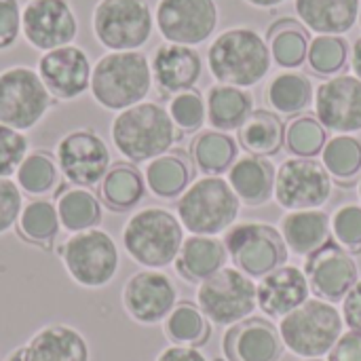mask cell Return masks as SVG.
I'll return each mask as SVG.
<instances>
[{
    "label": "cell",
    "instance_id": "obj_1",
    "mask_svg": "<svg viewBox=\"0 0 361 361\" xmlns=\"http://www.w3.org/2000/svg\"><path fill=\"white\" fill-rule=\"evenodd\" d=\"M150 59L142 51H106L91 72L89 93L108 112H123L146 102L152 89Z\"/></svg>",
    "mask_w": 361,
    "mask_h": 361
},
{
    "label": "cell",
    "instance_id": "obj_2",
    "mask_svg": "<svg viewBox=\"0 0 361 361\" xmlns=\"http://www.w3.org/2000/svg\"><path fill=\"white\" fill-rule=\"evenodd\" d=\"M110 140L116 152L131 163H148L171 150L180 131L165 106L142 102L116 112L110 123Z\"/></svg>",
    "mask_w": 361,
    "mask_h": 361
},
{
    "label": "cell",
    "instance_id": "obj_3",
    "mask_svg": "<svg viewBox=\"0 0 361 361\" xmlns=\"http://www.w3.org/2000/svg\"><path fill=\"white\" fill-rule=\"evenodd\" d=\"M271 49L260 32L252 27H233L222 32L207 51L212 76L220 85L250 89L271 70Z\"/></svg>",
    "mask_w": 361,
    "mask_h": 361
},
{
    "label": "cell",
    "instance_id": "obj_4",
    "mask_svg": "<svg viewBox=\"0 0 361 361\" xmlns=\"http://www.w3.org/2000/svg\"><path fill=\"white\" fill-rule=\"evenodd\" d=\"M121 243L133 262L159 271L176 262L184 243V226L165 207H144L125 222Z\"/></svg>",
    "mask_w": 361,
    "mask_h": 361
},
{
    "label": "cell",
    "instance_id": "obj_5",
    "mask_svg": "<svg viewBox=\"0 0 361 361\" xmlns=\"http://www.w3.org/2000/svg\"><path fill=\"white\" fill-rule=\"evenodd\" d=\"M241 209L231 184L220 176H205L192 182L176 203L178 220L190 235L216 237L226 233Z\"/></svg>",
    "mask_w": 361,
    "mask_h": 361
},
{
    "label": "cell",
    "instance_id": "obj_6",
    "mask_svg": "<svg viewBox=\"0 0 361 361\" xmlns=\"http://www.w3.org/2000/svg\"><path fill=\"white\" fill-rule=\"evenodd\" d=\"M343 313L322 298H309L302 307L281 317L279 334L283 347L302 360H319L332 351L343 336Z\"/></svg>",
    "mask_w": 361,
    "mask_h": 361
},
{
    "label": "cell",
    "instance_id": "obj_7",
    "mask_svg": "<svg viewBox=\"0 0 361 361\" xmlns=\"http://www.w3.org/2000/svg\"><path fill=\"white\" fill-rule=\"evenodd\" d=\"M57 254L68 277L87 290H102L110 286L121 267V254L114 237L102 228H91L70 235Z\"/></svg>",
    "mask_w": 361,
    "mask_h": 361
},
{
    "label": "cell",
    "instance_id": "obj_8",
    "mask_svg": "<svg viewBox=\"0 0 361 361\" xmlns=\"http://www.w3.org/2000/svg\"><path fill=\"white\" fill-rule=\"evenodd\" d=\"M91 32L106 51H140L154 32V11L148 0H97Z\"/></svg>",
    "mask_w": 361,
    "mask_h": 361
},
{
    "label": "cell",
    "instance_id": "obj_9",
    "mask_svg": "<svg viewBox=\"0 0 361 361\" xmlns=\"http://www.w3.org/2000/svg\"><path fill=\"white\" fill-rule=\"evenodd\" d=\"M55 99L32 66L0 70V123L17 131H32L53 110Z\"/></svg>",
    "mask_w": 361,
    "mask_h": 361
},
{
    "label": "cell",
    "instance_id": "obj_10",
    "mask_svg": "<svg viewBox=\"0 0 361 361\" xmlns=\"http://www.w3.org/2000/svg\"><path fill=\"white\" fill-rule=\"evenodd\" d=\"M224 247L235 269L252 279H262L288 262L290 250L277 231L264 222H239L226 231Z\"/></svg>",
    "mask_w": 361,
    "mask_h": 361
},
{
    "label": "cell",
    "instance_id": "obj_11",
    "mask_svg": "<svg viewBox=\"0 0 361 361\" xmlns=\"http://www.w3.org/2000/svg\"><path fill=\"white\" fill-rule=\"evenodd\" d=\"M197 305L216 326H235L258 307L256 283L235 267H224L197 288Z\"/></svg>",
    "mask_w": 361,
    "mask_h": 361
},
{
    "label": "cell",
    "instance_id": "obj_12",
    "mask_svg": "<svg viewBox=\"0 0 361 361\" xmlns=\"http://www.w3.org/2000/svg\"><path fill=\"white\" fill-rule=\"evenodd\" d=\"M53 154L66 182L80 188L97 186L112 165L106 140L89 127H78L61 135Z\"/></svg>",
    "mask_w": 361,
    "mask_h": 361
},
{
    "label": "cell",
    "instance_id": "obj_13",
    "mask_svg": "<svg viewBox=\"0 0 361 361\" xmlns=\"http://www.w3.org/2000/svg\"><path fill=\"white\" fill-rule=\"evenodd\" d=\"M332 176L315 159H288L275 171V201L288 212L319 209L332 197Z\"/></svg>",
    "mask_w": 361,
    "mask_h": 361
},
{
    "label": "cell",
    "instance_id": "obj_14",
    "mask_svg": "<svg viewBox=\"0 0 361 361\" xmlns=\"http://www.w3.org/2000/svg\"><path fill=\"white\" fill-rule=\"evenodd\" d=\"M80 23L70 0H25L21 6V38L38 53L74 44Z\"/></svg>",
    "mask_w": 361,
    "mask_h": 361
},
{
    "label": "cell",
    "instance_id": "obj_15",
    "mask_svg": "<svg viewBox=\"0 0 361 361\" xmlns=\"http://www.w3.org/2000/svg\"><path fill=\"white\" fill-rule=\"evenodd\" d=\"M154 27L165 42L203 44L218 27V4L216 0H159Z\"/></svg>",
    "mask_w": 361,
    "mask_h": 361
},
{
    "label": "cell",
    "instance_id": "obj_16",
    "mask_svg": "<svg viewBox=\"0 0 361 361\" xmlns=\"http://www.w3.org/2000/svg\"><path fill=\"white\" fill-rule=\"evenodd\" d=\"M36 72L55 102H76L89 93L93 61L87 49L74 42L40 53Z\"/></svg>",
    "mask_w": 361,
    "mask_h": 361
},
{
    "label": "cell",
    "instance_id": "obj_17",
    "mask_svg": "<svg viewBox=\"0 0 361 361\" xmlns=\"http://www.w3.org/2000/svg\"><path fill=\"white\" fill-rule=\"evenodd\" d=\"M123 309L142 326H157L178 305V290L169 275L146 269L133 273L123 286Z\"/></svg>",
    "mask_w": 361,
    "mask_h": 361
},
{
    "label": "cell",
    "instance_id": "obj_18",
    "mask_svg": "<svg viewBox=\"0 0 361 361\" xmlns=\"http://www.w3.org/2000/svg\"><path fill=\"white\" fill-rule=\"evenodd\" d=\"M302 271L309 279L311 292L326 302L343 300L360 279L355 258L334 239L309 254Z\"/></svg>",
    "mask_w": 361,
    "mask_h": 361
},
{
    "label": "cell",
    "instance_id": "obj_19",
    "mask_svg": "<svg viewBox=\"0 0 361 361\" xmlns=\"http://www.w3.org/2000/svg\"><path fill=\"white\" fill-rule=\"evenodd\" d=\"M315 118L334 133L349 135L361 131V80L351 74L322 82L313 97Z\"/></svg>",
    "mask_w": 361,
    "mask_h": 361
},
{
    "label": "cell",
    "instance_id": "obj_20",
    "mask_svg": "<svg viewBox=\"0 0 361 361\" xmlns=\"http://www.w3.org/2000/svg\"><path fill=\"white\" fill-rule=\"evenodd\" d=\"M222 351L226 361H279L286 347L271 322L247 317L228 328L222 338Z\"/></svg>",
    "mask_w": 361,
    "mask_h": 361
},
{
    "label": "cell",
    "instance_id": "obj_21",
    "mask_svg": "<svg viewBox=\"0 0 361 361\" xmlns=\"http://www.w3.org/2000/svg\"><path fill=\"white\" fill-rule=\"evenodd\" d=\"M152 82L167 95L195 89L203 74V59L195 47L163 42L150 57Z\"/></svg>",
    "mask_w": 361,
    "mask_h": 361
},
{
    "label": "cell",
    "instance_id": "obj_22",
    "mask_svg": "<svg viewBox=\"0 0 361 361\" xmlns=\"http://www.w3.org/2000/svg\"><path fill=\"white\" fill-rule=\"evenodd\" d=\"M256 298L264 315L281 319L311 298V286L302 269L283 264L260 279Z\"/></svg>",
    "mask_w": 361,
    "mask_h": 361
},
{
    "label": "cell",
    "instance_id": "obj_23",
    "mask_svg": "<svg viewBox=\"0 0 361 361\" xmlns=\"http://www.w3.org/2000/svg\"><path fill=\"white\" fill-rule=\"evenodd\" d=\"M25 361H89V345L85 336L63 324L40 328L23 347Z\"/></svg>",
    "mask_w": 361,
    "mask_h": 361
},
{
    "label": "cell",
    "instance_id": "obj_24",
    "mask_svg": "<svg viewBox=\"0 0 361 361\" xmlns=\"http://www.w3.org/2000/svg\"><path fill=\"white\" fill-rule=\"evenodd\" d=\"M298 19L319 36H341L353 30L361 0H294Z\"/></svg>",
    "mask_w": 361,
    "mask_h": 361
},
{
    "label": "cell",
    "instance_id": "obj_25",
    "mask_svg": "<svg viewBox=\"0 0 361 361\" xmlns=\"http://www.w3.org/2000/svg\"><path fill=\"white\" fill-rule=\"evenodd\" d=\"M228 184L239 197L241 205L258 207L273 197L275 188V167L264 157L245 154L233 163L228 169Z\"/></svg>",
    "mask_w": 361,
    "mask_h": 361
},
{
    "label": "cell",
    "instance_id": "obj_26",
    "mask_svg": "<svg viewBox=\"0 0 361 361\" xmlns=\"http://www.w3.org/2000/svg\"><path fill=\"white\" fill-rule=\"evenodd\" d=\"M224 241L205 235H190L184 239L180 254L176 258V271L182 279L190 283H201L220 269L226 267Z\"/></svg>",
    "mask_w": 361,
    "mask_h": 361
},
{
    "label": "cell",
    "instance_id": "obj_27",
    "mask_svg": "<svg viewBox=\"0 0 361 361\" xmlns=\"http://www.w3.org/2000/svg\"><path fill=\"white\" fill-rule=\"evenodd\" d=\"M279 231L288 250L298 256H309L332 241L330 216L322 209L288 212L281 218Z\"/></svg>",
    "mask_w": 361,
    "mask_h": 361
},
{
    "label": "cell",
    "instance_id": "obj_28",
    "mask_svg": "<svg viewBox=\"0 0 361 361\" xmlns=\"http://www.w3.org/2000/svg\"><path fill=\"white\" fill-rule=\"evenodd\" d=\"M205 106L207 121L216 131H239L254 112V97L245 89L218 82L209 87Z\"/></svg>",
    "mask_w": 361,
    "mask_h": 361
},
{
    "label": "cell",
    "instance_id": "obj_29",
    "mask_svg": "<svg viewBox=\"0 0 361 361\" xmlns=\"http://www.w3.org/2000/svg\"><path fill=\"white\" fill-rule=\"evenodd\" d=\"M192 171V163L182 150L165 152L146 163V188L159 199H176L190 186Z\"/></svg>",
    "mask_w": 361,
    "mask_h": 361
},
{
    "label": "cell",
    "instance_id": "obj_30",
    "mask_svg": "<svg viewBox=\"0 0 361 361\" xmlns=\"http://www.w3.org/2000/svg\"><path fill=\"white\" fill-rule=\"evenodd\" d=\"M146 180L144 173L133 163H114L110 165L108 173L99 182V197L102 203L116 212H131L137 207L146 195Z\"/></svg>",
    "mask_w": 361,
    "mask_h": 361
},
{
    "label": "cell",
    "instance_id": "obj_31",
    "mask_svg": "<svg viewBox=\"0 0 361 361\" xmlns=\"http://www.w3.org/2000/svg\"><path fill=\"white\" fill-rule=\"evenodd\" d=\"M55 207L61 228H66L70 235L97 228L102 222V203L91 188L68 186L57 190Z\"/></svg>",
    "mask_w": 361,
    "mask_h": 361
},
{
    "label": "cell",
    "instance_id": "obj_32",
    "mask_svg": "<svg viewBox=\"0 0 361 361\" xmlns=\"http://www.w3.org/2000/svg\"><path fill=\"white\" fill-rule=\"evenodd\" d=\"M239 144L254 157H273L286 146V125L269 110H254L239 129Z\"/></svg>",
    "mask_w": 361,
    "mask_h": 361
},
{
    "label": "cell",
    "instance_id": "obj_33",
    "mask_svg": "<svg viewBox=\"0 0 361 361\" xmlns=\"http://www.w3.org/2000/svg\"><path fill=\"white\" fill-rule=\"evenodd\" d=\"M59 178L61 171L55 154L42 148L27 152L15 171V182L19 190L34 199H44L47 195L55 192L59 186Z\"/></svg>",
    "mask_w": 361,
    "mask_h": 361
},
{
    "label": "cell",
    "instance_id": "obj_34",
    "mask_svg": "<svg viewBox=\"0 0 361 361\" xmlns=\"http://www.w3.org/2000/svg\"><path fill=\"white\" fill-rule=\"evenodd\" d=\"M163 332L171 345L182 347H203L212 336V322L203 315L199 305L182 300L163 322Z\"/></svg>",
    "mask_w": 361,
    "mask_h": 361
},
{
    "label": "cell",
    "instance_id": "obj_35",
    "mask_svg": "<svg viewBox=\"0 0 361 361\" xmlns=\"http://www.w3.org/2000/svg\"><path fill=\"white\" fill-rule=\"evenodd\" d=\"M190 159L205 176H220L237 161V144L224 131H201L190 144Z\"/></svg>",
    "mask_w": 361,
    "mask_h": 361
},
{
    "label": "cell",
    "instance_id": "obj_36",
    "mask_svg": "<svg viewBox=\"0 0 361 361\" xmlns=\"http://www.w3.org/2000/svg\"><path fill=\"white\" fill-rule=\"evenodd\" d=\"M17 231L25 241L49 250V245L57 239L61 231L55 201L32 199L30 203H25L17 220Z\"/></svg>",
    "mask_w": 361,
    "mask_h": 361
},
{
    "label": "cell",
    "instance_id": "obj_37",
    "mask_svg": "<svg viewBox=\"0 0 361 361\" xmlns=\"http://www.w3.org/2000/svg\"><path fill=\"white\" fill-rule=\"evenodd\" d=\"M313 97L315 93L311 80L305 74L292 70L277 74L267 87V102L271 108H275V112L286 116H294L309 108Z\"/></svg>",
    "mask_w": 361,
    "mask_h": 361
},
{
    "label": "cell",
    "instance_id": "obj_38",
    "mask_svg": "<svg viewBox=\"0 0 361 361\" xmlns=\"http://www.w3.org/2000/svg\"><path fill=\"white\" fill-rule=\"evenodd\" d=\"M269 49L281 68H298L309 55V34L294 19H279L269 30Z\"/></svg>",
    "mask_w": 361,
    "mask_h": 361
},
{
    "label": "cell",
    "instance_id": "obj_39",
    "mask_svg": "<svg viewBox=\"0 0 361 361\" xmlns=\"http://www.w3.org/2000/svg\"><path fill=\"white\" fill-rule=\"evenodd\" d=\"M322 163L328 173L341 182L361 176V140L353 135H334L322 150Z\"/></svg>",
    "mask_w": 361,
    "mask_h": 361
},
{
    "label": "cell",
    "instance_id": "obj_40",
    "mask_svg": "<svg viewBox=\"0 0 361 361\" xmlns=\"http://www.w3.org/2000/svg\"><path fill=\"white\" fill-rule=\"evenodd\" d=\"M326 127L311 114L296 116L286 127V148L300 159H315L326 146Z\"/></svg>",
    "mask_w": 361,
    "mask_h": 361
},
{
    "label": "cell",
    "instance_id": "obj_41",
    "mask_svg": "<svg viewBox=\"0 0 361 361\" xmlns=\"http://www.w3.org/2000/svg\"><path fill=\"white\" fill-rule=\"evenodd\" d=\"M347 57H349V47L343 36H315L309 42L307 61L313 68V72L322 76L341 72L347 63Z\"/></svg>",
    "mask_w": 361,
    "mask_h": 361
},
{
    "label": "cell",
    "instance_id": "obj_42",
    "mask_svg": "<svg viewBox=\"0 0 361 361\" xmlns=\"http://www.w3.org/2000/svg\"><path fill=\"white\" fill-rule=\"evenodd\" d=\"M167 112L180 133L199 131L203 123L207 121V106H205L201 91L197 89H188V91L171 95L167 104Z\"/></svg>",
    "mask_w": 361,
    "mask_h": 361
},
{
    "label": "cell",
    "instance_id": "obj_43",
    "mask_svg": "<svg viewBox=\"0 0 361 361\" xmlns=\"http://www.w3.org/2000/svg\"><path fill=\"white\" fill-rule=\"evenodd\" d=\"M332 237L351 256L361 254V205L345 203L330 216Z\"/></svg>",
    "mask_w": 361,
    "mask_h": 361
},
{
    "label": "cell",
    "instance_id": "obj_44",
    "mask_svg": "<svg viewBox=\"0 0 361 361\" xmlns=\"http://www.w3.org/2000/svg\"><path fill=\"white\" fill-rule=\"evenodd\" d=\"M30 152V142L23 131L0 123V178L15 176L17 167Z\"/></svg>",
    "mask_w": 361,
    "mask_h": 361
},
{
    "label": "cell",
    "instance_id": "obj_45",
    "mask_svg": "<svg viewBox=\"0 0 361 361\" xmlns=\"http://www.w3.org/2000/svg\"><path fill=\"white\" fill-rule=\"evenodd\" d=\"M23 209V192L11 178H0V237L17 226Z\"/></svg>",
    "mask_w": 361,
    "mask_h": 361
},
{
    "label": "cell",
    "instance_id": "obj_46",
    "mask_svg": "<svg viewBox=\"0 0 361 361\" xmlns=\"http://www.w3.org/2000/svg\"><path fill=\"white\" fill-rule=\"evenodd\" d=\"M21 0H0V53L21 40Z\"/></svg>",
    "mask_w": 361,
    "mask_h": 361
},
{
    "label": "cell",
    "instance_id": "obj_47",
    "mask_svg": "<svg viewBox=\"0 0 361 361\" xmlns=\"http://www.w3.org/2000/svg\"><path fill=\"white\" fill-rule=\"evenodd\" d=\"M328 361H361V334L345 332L328 353Z\"/></svg>",
    "mask_w": 361,
    "mask_h": 361
},
{
    "label": "cell",
    "instance_id": "obj_48",
    "mask_svg": "<svg viewBox=\"0 0 361 361\" xmlns=\"http://www.w3.org/2000/svg\"><path fill=\"white\" fill-rule=\"evenodd\" d=\"M343 322L351 332L361 334V279H357V283L343 298Z\"/></svg>",
    "mask_w": 361,
    "mask_h": 361
},
{
    "label": "cell",
    "instance_id": "obj_49",
    "mask_svg": "<svg viewBox=\"0 0 361 361\" xmlns=\"http://www.w3.org/2000/svg\"><path fill=\"white\" fill-rule=\"evenodd\" d=\"M154 361H207V357L197 347L171 345V347L163 349Z\"/></svg>",
    "mask_w": 361,
    "mask_h": 361
},
{
    "label": "cell",
    "instance_id": "obj_50",
    "mask_svg": "<svg viewBox=\"0 0 361 361\" xmlns=\"http://www.w3.org/2000/svg\"><path fill=\"white\" fill-rule=\"evenodd\" d=\"M351 70H353V76H357L361 80V36L353 42V49H351Z\"/></svg>",
    "mask_w": 361,
    "mask_h": 361
},
{
    "label": "cell",
    "instance_id": "obj_51",
    "mask_svg": "<svg viewBox=\"0 0 361 361\" xmlns=\"http://www.w3.org/2000/svg\"><path fill=\"white\" fill-rule=\"evenodd\" d=\"M247 4L256 6V8H273V6H279L283 4L286 0H245Z\"/></svg>",
    "mask_w": 361,
    "mask_h": 361
},
{
    "label": "cell",
    "instance_id": "obj_52",
    "mask_svg": "<svg viewBox=\"0 0 361 361\" xmlns=\"http://www.w3.org/2000/svg\"><path fill=\"white\" fill-rule=\"evenodd\" d=\"M4 361H25V357H23V347H19V349H15L13 353H8Z\"/></svg>",
    "mask_w": 361,
    "mask_h": 361
},
{
    "label": "cell",
    "instance_id": "obj_53",
    "mask_svg": "<svg viewBox=\"0 0 361 361\" xmlns=\"http://www.w3.org/2000/svg\"><path fill=\"white\" fill-rule=\"evenodd\" d=\"M357 192H360V199H361V176H360V182H357Z\"/></svg>",
    "mask_w": 361,
    "mask_h": 361
},
{
    "label": "cell",
    "instance_id": "obj_54",
    "mask_svg": "<svg viewBox=\"0 0 361 361\" xmlns=\"http://www.w3.org/2000/svg\"><path fill=\"white\" fill-rule=\"evenodd\" d=\"M214 361H226V360H214Z\"/></svg>",
    "mask_w": 361,
    "mask_h": 361
},
{
    "label": "cell",
    "instance_id": "obj_55",
    "mask_svg": "<svg viewBox=\"0 0 361 361\" xmlns=\"http://www.w3.org/2000/svg\"><path fill=\"white\" fill-rule=\"evenodd\" d=\"M307 361H319V360H307Z\"/></svg>",
    "mask_w": 361,
    "mask_h": 361
}]
</instances>
